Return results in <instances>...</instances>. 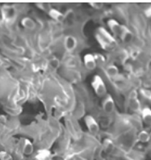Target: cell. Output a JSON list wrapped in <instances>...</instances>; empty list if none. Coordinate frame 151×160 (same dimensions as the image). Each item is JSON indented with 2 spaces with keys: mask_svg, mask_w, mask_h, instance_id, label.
Instances as JSON below:
<instances>
[{
  "mask_svg": "<svg viewBox=\"0 0 151 160\" xmlns=\"http://www.w3.org/2000/svg\"><path fill=\"white\" fill-rule=\"evenodd\" d=\"M91 87L96 96L99 97L104 98L108 94L106 84L100 74H95L93 76L91 80Z\"/></svg>",
  "mask_w": 151,
  "mask_h": 160,
  "instance_id": "6da1fadb",
  "label": "cell"
},
{
  "mask_svg": "<svg viewBox=\"0 0 151 160\" xmlns=\"http://www.w3.org/2000/svg\"><path fill=\"white\" fill-rule=\"evenodd\" d=\"M84 123L88 131L92 134H96L100 132V127L99 125L98 121H96L93 116L86 115L84 117Z\"/></svg>",
  "mask_w": 151,
  "mask_h": 160,
  "instance_id": "7a4b0ae2",
  "label": "cell"
},
{
  "mask_svg": "<svg viewBox=\"0 0 151 160\" xmlns=\"http://www.w3.org/2000/svg\"><path fill=\"white\" fill-rule=\"evenodd\" d=\"M102 108L103 111L107 114L112 113L115 109V101H114L113 97L112 95L107 94L104 97V100L102 101Z\"/></svg>",
  "mask_w": 151,
  "mask_h": 160,
  "instance_id": "3957f363",
  "label": "cell"
},
{
  "mask_svg": "<svg viewBox=\"0 0 151 160\" xmlns=\"http://www.w3.org/2000/svg\"><path fill=\"white\" fill-rule=\"evenodd\" d=\"M64 47L68 53H73L78 47V40L73 35H68L64 38Z\"/></svg>",
  "mask_w": 151,
  "mask_h": 160,
  "instance_id": "277c9868",
  "label": "cell"
},
{
  "mask_svg": "<svg viewBox=\"0 0 151 160\" xmlns=\"http://www.w3.org/2000/svg\"><path fill=\"white\" fill-rule=\"evenodd\" d=\"M83 65L84 67L89 71H92L97 67L95 58L92 53H86L83 57Z\"/></svg>",
  "mask_w": 151,
  "mask_h": 160,
  "instance_id": "5b68a950",
  "label": "cell"
},
{
  "mask_svg": "<svg viewBox=\"0 0 151 160\" xmlns=\"http://www.w3.org/2000/svg\"><path fill=\"white\" fill-rule=\"evenodd\" d=\"M97 33H98L100 37H102L103 38H104L108 44H110V45H112V47L116 46V39H115V37L112 35V33H110L109 32H108L106 28H104V27L99 28Z\"/></svg>",
  "mask_w": 151,
  "mask_h": 160,
  "instance_id": "8992f818",
  "label": "cell"
},
{
  "mask_svg": "<svg viewBox=\"0 0 151 160\" xmlns=\"http://www.w3.org/2000/svg\"><path fill=\"white\" fill-rule=\"evenodd\" d=\"M107 25L113 37H119L121 24L117 20H116L115 19H109L107 21Z\"/></svg>",
  "mask_w": 151,
  "mask_h": 160,
  "instance_id": "52a82bcc",
  "label": "cell"
},
{
  "mask_svg": "<svg viewBox=\"0 0 151 160\" xmlns=\"http://www.w3.org/2000/svg\"><path fill=\"white\" fill-rule=\"evenodd\" d=\"M119 37L121 39V41H123V42L128 43V42H129V41H132L134 36H133V32L130 31L129 28H128L126 26L122 25L121 24V28H120Z\"/></svg>",
  "mask_w": 151,
  "mask_h": 160,
  "instance_id": "ba28073f",
  "label": "cell"
},
{
  "mask_svg": "<svg viewBox=\"0 0 151 160\" xmlns=\"http://www.w3.org/2000/svg\"><path fill=\"white\" fill-rule=\"evenodd\" d=\"M48 15L51 19L55 20L58 23H62L66 20V16L61 12L56 9V8H52L48 12Z\"/></svg>",
  "mask_w": 151,
  "mask_h": 160,
  "instance_id": "9c48e42d",
  "label": "cell"
},
{
  "mask_svg": "<svg viewBox=\"0 0 151 160\" xmlns=\"http://www.w3.org/2000/svg\"><path fill=\"white\" fill-rule=\"evenodd\" d=\"M129 108L134 112H140L141 111V102L137 99V93L135 92H133V94L129 97Z\"/></svg>",
  "mask_w": 151,
  "mask_h": 160,
  "instance_id": "30bf717a",
  "label": "cell"
},
{
  "mask_svg": "<svg viewBox=\"0 0 151 160\" xmlns=\"http://www.w3.org/2000/svg\"><path fill=\"white\" fill-rule=\"evenodd\" d=\"M22 149H23L22 150H23V153L25 155H31L34 152L33 143L28 138H24V142H23Z\"/></svg>",
  "mask_w": 151,
  "mask_h": 160,
  "instance_id": "8fae6325",
  "label": "cell"
},
{
  "mask_svg": "<svg viewBox=\"0 0 151 160\" xmlns=\"http://www.w3.org/2000/svg\"><path fill=\"white\" fill-rule=\"evenodd\" d=\"M21 25L26 28L27 30H34L37 27V23L34 21V20L32 18L28 17V16H26V17H24L21 20Z\"/></svg>",
  "mask_w": 151,
  "mask_h": 160,
  "instance_id": "7c38bea8",
  "label": "cell"
},
{
  "mask_svg": "<svg viewBox=\"0 0 151 160\" xmlns=\"http://www.w3.org/2000/svg\"><path fill=\"white\" fill-rule=\"evenodd\" d=\"M141 119L145 125H151V108L149 107H145L141 108Z\"/></svg>",
  "mask_w": 151,
  "mask_h": 160,
  "instance_id": "4fadbf2b",
  "label": "cell"
},
{
  "mask_svg": "<svg viewBox=\"0 0 151 160\" xmlns=\"http://www.w3.org/2000/svg\"><path fill=\"white\" fill-rule=\"evenodd\" d=\"M95 38H96V41H97V42L99 43V45H100V47H101L103 49H104V50H107V51L111 50V49L113 48V47L110 45V44H108V42H107V41H105V40H104L102 37H100V36L99 35L97 32H96V34H95Z\"/></svg>",
  "mask_w": 151,
  "mask_h": 160,
  "instance_id": "5bb4252c",
  "label": "cell"
},
{
  "mask_svg": "<svg viewBox=\"0 0 151 160\" xmlns=\"http://www.w3.org/2000/svg\"><path fill=\"white\" fill-rule=\"evenodd\" d=\"M49 157H50V151L46 149H42L37 153L34 160H48Z\"/></svg>",
  "mask_w": 151,
  "mask_h": 160,
  "instance_id": "9a60e30c",
  "label": "cell"
},
{
  "mask_svg": "<svg viewBox=\"0 0 151 160\" xmlns=\"http://www.w3.org/2000/svg\"><path fill=\"white\" fill-rule=\"evenodd\" d=\"M107 74L109 75L111 78H116L119 74V69L116 67V65L114 64H110L108 65V67L105 68Z\"/></svg>",
  "mask_w": 151,
  "mask_h": 160,
  "instance_id": "2e32d148",
  "label": "cell"
},
{
  "mask_svg": "<svg viewBox=\"0 0 151 160\" xmlns=\"http://www.w3.org/2000/svg\"><path fill=\"white\" fill-rule=\"evenodd\" d=\"M138 141L142 143L149 142V133L146 130L140 131L138 135H137Z\"/></svg>",
  "mask_w": 151,
  "mask_h": 160,
  "instance_id": "e0dca14e",
  "label": "cell"
},
{
  "mask_svg": "<svg viewBox=\"0 0 151 160\" xmlns=\"http://www.w3.org/2000/svg\"><path fill=\"white\" fill-rule=\"evenodd\" d=\"M104 149L106 152H109L113 149V142L109 138H106L104 142Z\"/></svg>",
  "mask_w": 151,
  "mask_h": 160,
  "instance_id": "ac0fdd59",
  "label": "cell"
},
{
  "mask_svg": "<svg viewBox=\"0 0 151 160\" xmlns=\"http://www.w3.org/2000/svg\"><path fill=\"white\" fill-rule=\"evenodd\" d=\"M49 64L53 70H57L59 67V66H60V62H59V59L57 58V57L53 56V57H52L51 58H50V60H49Z\"/></svg>",
  "mask_w": 151,
  "mask_h": 160,
  "instance_id": "d6986e66",
  "label": "cell"
},
{
  "mask_svg": "<svg viewBox=\"0 0 151 160\" xmlns=\"http://www.w3.org/2000/svg\"><path fill=\"white\" fill-rule=\"evenodd\" d=\"M37 6L38 7L39 9L42 11H45V12H49L50 9H51V7H50V4L46 3V2H41V3H37L36 4Z\"/></svg>",
  "mask_w": 151,
  "mask_h": 160,
  "instance_id": "ffe728a7",
  "label": "cell"
},
{
  "mask_svg": "<svg viewBox=\"0 0 151 160\" xmlns=\"http://www.w3.org/2000/svg\"><path fill=\"white\" fill-rule=\"evenodd\" d=\"M0 160H12V157L9 153L2 150L0 151Z\"/></svg>",
  "mask_w": 151,
  "mask_h": 160,
  "instance_id": "44dd1931",
  "label": "cell"
},
{
  "mask_svg": "<svg viewBox=\"0 0 151 160\" xmlns=\"http://www.w3.org/2000/svg\"><path fill=\"white\" fill-rule=\"evenodd\" d=\"M89 5H90L93 9H95V10H100V9H102L103 7H104V3H103V2H90Z\"/></svg>",
  "mask_w": 151,
  "mask_h": 160,
  "instance_id": "7402d4cb",
  "label": "cell"
},
{
  "mask_svg": "<svg viewBox=\"0 0 151 160\" xmlns=\"http://www.w3.org/2000/svg\"><path fill=\"white\" fill-rule=\"evenodd\" d=\"M141 93L144 97L147 98V99H151V91L147 90V89H141Z\"/></svg>",
  "mask_w": 151,
  "mask_h": 160,
  "instance_id": "603a6c76",
  "label": "cell"
},
{
  "mask_svg": "<svg viewBox=\"0 0 151 160\" xmlns=\"http://www.w3.org/2000/svg\"><path fill=\"white\" fill-rule=\"evenodd\" d=\"M144 12H145V15L147 16V17H151V5L148 7V8H145Z\"/></svg>",
  "mask_w": 151,
  "mask_h": 160,
  "instance_id": "cb8c5ba5",
  "label": "cell"
},
{
  "mask_svg": "<svg viewBox=\"0 0 151 160\" xmlns=\"http://www.w3.org/2000/svg\"><path fill=\"white\" fill-rule=\"evenodd\" d=\"M149 142H151V131L150 133H149Z\"/></svg>",
  "mask_w": 151,
  "mask_h": 160,
  "instance_id": "d4e9b609",
  "label": "cell"
}]
</instances>
